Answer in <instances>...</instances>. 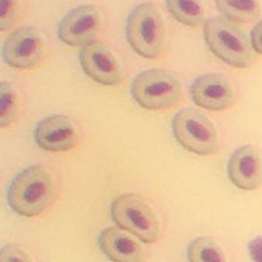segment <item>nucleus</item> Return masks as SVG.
<instances>
[{"label":"nucleus","instance_id":"1","mask_svg":"<svg viewBox=\"0 0 262 262\" xmlns=\"http://www.w3.org/2000/svg\"><path fill=\"white\" fill-rule=\"evenodd\" d=\"M54 198V181L46 168L30 165L17 173L9 184L7 201L20 216L33 217L42 214Z\"/></svg>","mask_w":262,"mask_h":262},{"label":"nucleus","instance_id":"2","mask_svg":"<svg viewBox=\"0 0 262 262\" xmlns=\"http://www.w3.org/2000/svg\"><path fill=\"white\" fill-rule=\"evenodd\" d=\"M203 37L215 57L236 69H247L253 62L249 37L232 21L224 17L209 18L203 24Z\"/></svg>","mask_w":262,"mask_h":262},{"label":"nucleus","instance_id":"3","mask_svg":"<svg viewBox=\"0 0 262 262\" xmlns=\"http://www.w3.org/2000/svg\"><path fill=\"white\" fill-rule=\"evenodd\" d=\"M165 24L155 4L135 7L126 23V38L133 50L147 59L158 58L165 43Z\"/></svg>","mask_w":262,"mask_h":262},{"label":"nucleus","instance_id":"4","mask_svg":"<svg viewBox=\"0 0 262 262\" xmlns=\"http://www.w3.org/2000/svg\"><path fill=\"white\" fill-rule=\"evenodd\" d=\"M131 97L147 111H165L180 101L182 86L174 74L167 70H147L133 79Z\"/></svg>","mask_w":262,"mask_h":262},{"label":"nucleus","instance_id":"5","mask_svg":"<svg viewBox=\"0 0 262 262\" xmlns=\"http://www.w3.org/2000/svg\"><path fill=\"white\" fill-rule=\"evenodd\" d=\"M112 219L144 243H155L160 236V223L151 206L133 193L121 194L111 205Z\"/></svg>","mask_w":262,"mask_h":262},{"label":"nucleus","instance_id":"6","mask_svg":"<svg viewBox=\"0 0 262 262\" xmlns=\"http://www.w3.org/2000/svg\"><path fill=\"white\" fill-rule=\"evenodd\" d=\"M172 131L177 143L195 155H211L217 149L216 128L202 112L180 111L172 119Z\"/></svg>","mask_w":262,"mask_h":262},{"label":"nucleus","instance_id":"7","mask_svg":"<svg viewBox=\"0 0 262 262\" xmlns=\"http://www.w3.org/2000/svg\"><path fill=\"white\" fill-rule=\"evenodd\" d=\"M3 59L9 67L28 70L38 64L45 54V41L32 27L13 30L3 43Z\"/></svg>","mask_w":262,"mask_h":262},{"label":"nucleus","instance_id":"8","mask_svg":"<svg viewBox=\"0 0 262 262\" xmlns=\"http://www.w3.org/2000/svg\"><path fill=\"white\" fill-rule=\"evenodd\" d=\"M101 15L92 4H84L71 9L58 24V37L66 45L80 48L95 42L101 29Z\"/></svg>","mask_w":262,"mask_h":262},{"label":"nucleus","instance_id":"9","mask_svg":"<svg viewBox=\"0 0 262 262\" xmlns=\"http://www.w3.org/2000/svg\"><path fill=\"white\" fill-rule=\"evenodd\" d=\"M80 66L88 78L102 85H117L122 80V71L111 49L101 42L84 46L79 55Z\"/></svg>","mask_w":262,"mask_h":262},{"label":"nucleus","instance_id":"10","mask_svg":"<svg viewBox=\"0 0 262 262\" xmlns=\"http://www.w3.org/2000/svg\"><path fill=\"white\" fill-rule=\"evenodd\" d=\"M190 95L193 101L206 111H226L235 101L232 84L221 74L198 76L191 84Z\"/></svg>","mask_w":262,"mask_h":262},{"label":"nucleus","instance_id":"11","mask_svg":"<svg viewBox=\"0 0 262 262\" xmlns=\"http://www.w3.org/2000/svg\"><path fill=\"white\" fill-rule=\"evenodd\" d=\"M34 140L43 151L64 152L78 146L79 133L69 117L54 114L37 123Z\"/></svg>","mask_w":262,"mask_h":262},{"label":"nucleus","instance_id":"12","mask_svg":"<svg viewBox=\"0 0 262 262\" xmlns=\"http://www.w3.org/2000/svg\"><path fill=\"white\" fill-rule=\"evenodd\" d=\"M228 177L236 188L254 190L261 185V156L256 147L242 146L233 151L227 165Z\"/></svg>","mask_w":262,"mask_h":262},{"label":"nucleus","instance_id":"13","mask_svg":"<svg viewBox=\"0 0 262 262\" xmlns=\"http://www.w3.org/2000/svg\"><path fill=\"white\" fill-rule=\"evenodd\" d=\"M98 247L107 258L116 262H138L144 257L142 245L117 227L102 229L98 235Z\"/></svg>","mask_w":262,"mask_h":262},{"label":"nucleus","instance_id":"14","mask_svg":"<svg viewBox=\"0 0 262 262\" xmlns=\"http://www.w3.org/2000/svg\"><path fill=\"white\" fill-rule=\"evenodd\" d=\"M217 11L226 20L232 23H249L259 16V3L256 2H240V0H217Z\"/></svg>","mask_w":262,"mask_h":262},{"label":"nucleus","instance_id":"15","mask_svg":"<svg viewBox=\"0 0 262 262\" xmlns=\"http://www.w3.org/2000/svg\"><path fill=\"white\" fill-rule=\"evenodd\" d=\"M167 8L179 23L188 27H198L205 17V8L201 2L168 0Z\"/></svg>","mask_w":262,"mask_h":262},{"label":"nucleus","instance_id":"16","mask_svg":"<svg viewBox=\"0 0 262 262\" xmlns=\"http://www.w3.org/2000/svg\"><path fill=\"white\" fill-rule=\"evenodd\" d=\"M186 257L190 262H223L226 254L217 243L209 237H196L188 245Z\"/></svg>","mask_w":262,"mask_h":262},{"label":"nucleus","instance_id":"17","mask_svg":"<svg viewBox=\"0 0 262 262\" xmlns=\"http://www.w3.org/2000/svg\"><path fill=\"white\" fill-rule=\"evenodd\" d=\"M18 114V95L11 83L0 84V126L9 127L16 121Z\"/></svg>","mask_w":262,"mask_h":262},{"label":"nucleus","instance_id":"18","mask_svg":"<svg viewBox=\"0 0 262 262\" xmlns=\"http://www.w3.org/2000/svg\"><path fill=\"white\" fill-rule=\"evenodd\" d=\"M2 13H0V29L6 30L15 24L20 15V3L13 0H3L2 2Z\"/></svg>","mask_w":262,"mask_h":262},{"label":"nucleus","instance_id":"19","mask_svg":"<svg viewBox=\"0 0 262 262\" xmlns=\"http://www.w3.org/2000/svg\"><path fill=\"white\" fill-rule=\"evenodd\" d=\"M27 262L30 261L29 256L18 245L7 244L2 248V262Z\"/></svg>","mask_w":262,"mask_h":262},{"label":"nucleus","instance_id":"20","mask_svg":"<svg viewBox=\"0 0 262 262\" xmlns=\"http://www.w3.org/2000/svg\"><path fill=\"white\" fill-rule=\"evenodd\" d=\"M250 46L254 49L258 54L262 53V43H261V20H258L254 28L252 29V33H250Z\"/></svg>","mask_w":262,"mask_h":262},{"label":"nucleus","instance_id":"21","mask_svg":"<svg viewBox=\"0 0 262 262\" xmlns=\"http://www.w3.org/2000/svg\"><path fill=\"white\" fill-rule=\"evenodd\" d=\"M248 253L253 261H261V236H256L248 243Z\"/></svg>","mask_w":262,"mask_h":262}]
</instances>
